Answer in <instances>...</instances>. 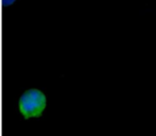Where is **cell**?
<instances>
[{
  "label": "cell",
  "mask_w": 156,
  "mask_h": 136,
  "mask_svg": "<svg viewBox=\"0 0 156 136\" xmlns=\"http://www.w3.org/2000/svg\"><path fill=\"white\" fill-rule=\"evenodd\" d=\"M46 106L47 99L45 94L36 88L26 90L18 99V111L26 119L40 117L44 113Z\"/></svg>",
  "instance_id": "6da1fadb"
}]
</instances>
